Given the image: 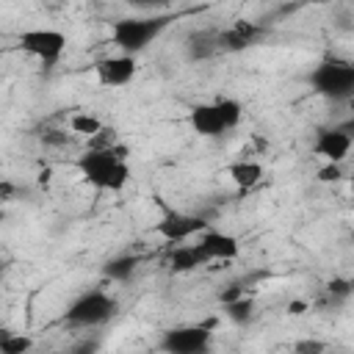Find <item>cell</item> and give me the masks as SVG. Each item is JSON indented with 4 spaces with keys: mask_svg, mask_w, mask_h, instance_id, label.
<instances>
[{
    "mask_svg": "<svg viewBox=\"0 0 354 354\" xmlns=\"http://www.w3.org/2000/svg\"><path fill=\"white\" fill-rule=\"evenodd\" d=\"M11 335H14V329H6V326H0V343H6Z\"/></svg>",
    "mask_w": 354,
    "mask_h": 354,
    "instance_id": "obj_30",
    "label": "cell"
},
{
    "mask_svg": "<svg viewBox=\"0 0 354 354\" xmlns=\"http://www.w3.org/2000/svg\"><path fill=\"white\" fill-rule=\"evenodd\" d=\"M66 141H69L66 130H44L41 133V144H47V147H66Z\"/></svg>",
    "mask_w": 354,
    "mask_h": 354,
    "instance_id": "obj_23",
    "label": "cell"
},
{
    "mask_svg": "<svg viewBox=\"0 0 354 354\" xmlns=\"http://www.w3.org/2000/svg\"><path fill=\"white\" fill-rule=\"evenodd\" d=\"M221 307H224V315L235 324H249L252 315H254V301L249 296H243L238 301H230V304H221Z\"/></svg>",
    "mask_w": 354,
    "mask_h": 354,
    "instance_id": "obj_19",
    "label": "cell"
},
{
    "mask_svg": "<svg viewBox=\"0 0 354 354\" xmlns=\"http://www.w3.org/2000/svg\"><path fill=\"white\" fill-rule=\"evenodd\" d=\"M318 180H321V183H337V180H343L340 163H326V166H321V169H318Z\"/></svg>",
    "mask_w": 354,
    "mask_h": 354,
    "instance_id": "obj_24",
    "label": "cell"
},
{
    "mask_svg": "<svg viewBox=\"0 0 354 354\" xmlns=\"http://www.w3.org/2000/svg\"><path fill=\"white\" fill-rule=\"evenodd\" d=\"M0 221H6V210L3 207H0Z\"/></svg>",
    "mask_w": 354,
    "mask_h": 354,
    "instance_id": "obj_31",
    "label": "cell"
},
{
    "mask_svg": "<svg viewBox=\"0 0 354 354\" xmlns=\"http://www.w3.org/2000/svg\"><path fill=\"white\" fill-rule=\"evenodd\" d=\"M213 105H216V113H218L224 130L238 127V122H241V116H243V108H241L238 100H232V97H218V100H213Z\"/></svg>",
    "mask_w": 354,
    "mask_h": 354,
    "instance_id": "obj_17",
    "label": "cell"
},
{
    "mask_svg": "<svg viewBox=\"0 0 354 354\" xmlns=\"http://www.w3.org/2000/svg\"><path fill=\"white\" fill-rule=\"evenodd\" d=\"M205 230H210V224L202 216L177 213V210H166V216L155 224V235H160L169 243H185L191 238H199Z\"/></svg>",
    "mask_w": 354,
    "mask_h": 354,
    "instance_id": "obj_7",
    "label": "cell"
},
{
    "mask_svg": "<svg viewBox=\"0 0 354 354\" xmlns=\"http://www.w3.org/2000/svg\"><path fill=\"white\" fill-rule=\"evenodd\" d=\"M213 348V332L202 324L194 326H174L160 335V351L163 354H210Z\"/></svg>",
    "mask_w": 354,
    "mask_h": 354,
    "instance_id": "obj_6",
    "label": "cell"
},
{
    "mask_svg": "<svg viewBox=\"0 0 354 354\" xmlns=\"http://www.w3.org/2000/svg\"><path fill=\"white\" fill-rule=\"evenodd\" d=\"M196 246L202 249V254L210 260H235L238 252H241V243L235 235L230 232H221V230H205L199 238H196Z\"/></svg>",
    "mask_w": 354,
    "mask_h": 354,
    "instance_id": "obj_11",
    "label": "cell"
},
{
    "mask_svg": "<svg viewBox=\"0 0 354 354\" xmlns=\"http://www.w3.org/2000/svg\"><path fill=\"white\" fill-rule=\"evenodd\" d=\"M185 53L191 61H207L218 53V44H216V30H194L188 39H185Z\"/></svg>",
    "mask_w": 354,
    "mask_h": 354,
    "instance_id": "obj_15",
    "label": "cell"
},
{
    "mask_svg": "<svg viewBox=\"0 0 354 354\" xmlns=\"http://www.w3.org/2000/svg\"><path fill=\"white\" fill-rule=\"evenodd\" d=\"M97 351H100V340L91 337V340H80V343H75L66 354H97Z\"/></svg>",
    "mask_w": 354,
    "mask_h": 354,
    "instance_id": "obj_26",
    "label": "cell"
},
{
    "mask_svg": "<svg viewBox=\"0 0 354 354\" xmlns=\"http://www.w3.org/2000/svg\"><path fill=\"white\" fill-rule=\"evenodd\" d=\"M205 263H207V257L202 254V249L196 243H183L169 254V268L174 274H188V271H194Z\"/></svg>",
    "mask_w": 354,
    "mask_h": 354,
    "instance_id": "obj_14",
    "label": "cell"
},
{
    "mask_svg": "<svg viewBox=\"0 0 354 354\" xmlns=\"http://www.w3.org/2000/svg\"><path fill=\"white\" fill-rule=\"evenodd\" d=\"M351 279H343V277H335L329 285H326V290L332 293V296H337V299H348L351 296Z\"/></svg>",
    "mask_w": 354,
    "mask_h": 354,
    "instance_id": "obj_22",
    "label": "cell"
},
{
    "mask_svg": "<svg viewBox=\"0 0 354 354\" xmlns=\"http://www.w3.org/2000/svg\"><path fill=\"white\" fill-rule=\"evenodd\" d=\"M136 266H138V257L122 254V257H113V260H108V263L102 266V277H108V279H113V282H127V279L133 277Z\"/></svg>",
    "mask_w": 354,
    "mask_h": 354,
    "instance_id": "obj_16",
    "label": "cell"
},
{
    "mask_svg": "<svg viewBox=\"0 0 354 354\" xmlns=\"http://www.w3.org/2000/svg\"><path fill=\"white\" fill-rule=\"evenodd\" d=\"M188 124H191V130L196 136H205V138H216V136L227 133L224 124H221V119H218V113H216V105L213 102L194 105L191 113H188Z\"/></svg>",
    "mask_w": 354,
    "mask_h": 354,
    "instance_id": "obj_12",
    "label": "cell"
},
{
    "mask_svg": "<svg viewBox=\"0 0 354 354\" xmlns=\"http://www.w3.org/2000/svg\"><path fill=\"white\" fill-rule=\"evenodd\" d=\"M19 50L33 55L36 61H41L44 66H53L61 61L64 50H66V36L55 28H30L19 33Z\"/></svg>",
    "mask_w": 354,
    "mask_h": 354,
    "instance_id": "obj_5",
    "label": "cell"
},
{
    "mask_svg": "<svg viewBox=\"0 0 354 354\" xmlns=\"http://www.w3.org/2000/svg\"><path fill=\"white\" fill-rule=\"evenodd\" d=\"M326 343L318 340V337H304V340H296L293 343V354H326Z\"/></svg>",
    "mask_w": 354,
    "mask_h": 354,
    "instance_id": "obj_21",
    "label": "cell"
},
{
    "mask_svg": "<svg viewBox=\"0 0 354 354\" xmlns=\"http://www.w3.org/2000/svg\"><path fill=\"white\" fill-rule=\"evenodd\" d=\"M75 166L83 183H88L97 191H122L130 180L124 144H113L108 149H88L75 160Z\"/></svg>",
    "mask_w": 354,
    "mask_h": 354,
    "instance_id": "obj_1",
    "label": "cell"
},
{
    "mask_svg": "<svg viewBox=\"0 0 354 354\" xmlns=\"http://www.w3.org/2000/svg\"><path fill=\"white\" fill-rule=\"evenodd\" d=\"M69 130L77 133V136H86V138H94L100 130H102V122L91 113H72L69 116Z\"/></svg>",
    "mask_w": 354,
    "mask_h": 354,
    "instance_id": "obj_18",
    "label": "cell"
},
{
    "mask_svg": "<svg viewBox=\"0 0 354 354\" xmlns=\"http://www.w3.org/2000/svg\"><path fill=\"white\" fill-rule=\"evenodd\" d=\"M313 152L321 155L326 163H343L351 152V133L348 127H329V130H318L315 141H313Z\"/></svg>",
    "mask_w": 354,
    "mask_h": 354,
    "instance_id": "obj_10",
    "label": "cell"
},
{
    "mask_svg": "<svg viewBox=\"0 0 354 354\" xmlns=\"http://www.w3.org/2000/svg\"><path fill=\"white\" fill-rule=\"evenodd\" d=\"M171 25L169 14H152V17H124L111 22V39L122 50V55L136 58L141 50L149 47L166 28Z\"/></svg>",
    "mask_w": 354,
    "mask_h": 354,
    "instance_id": "obj_2",
    "label": "cell"
},
{
    "mask_svg": "<svg viewBox=\"0 0 354 354\" xmlns=\"http://www.w3.org/2000/svg\"><path fill=\"white\" fill-rule=\"evenodd\" d=\"M227 177L241 191H249V188H254L263 180V166L257 160H252V158H241V160H235V163L227 166Z\"/></svg>",
    "mask_w": 354,
    "mask_h": 354,
    "instance_id": "obj_13",
    "label": "cell"
},
{
    "mask_svg": "<svg viewBox=\"0 0 354 354\" xmlns=\"http://www.w3.org/2000/svg\"><path fill=\"white\" fill-rule=\"evenodd\" d=\"M136 69H138L136 58L119 53V55L100 58V61L94 64V77H97V83L105 86V88H119V86H127V83L136 77Z\"/></svg>",
    "mask_w": 354,
    "mask_h": 354,
    "instance_id": "obj_9",
    "label": "cell"
},
{
    "mask_svg": "<svg viewBox=\"0 0 354 354\" xmlns=\"http://www.w3.org/2000/svg\"><path fill=\"white\" fill-rule=\"evenodd\" d=\"M243 296H246V293H243V285H230V288L218 290V301H221V304L238 301V299H243Z\"/></svg>",
    "mask_w": 354,
    "mask_h": 354,
    "instance_id": "obj_25",
    "label": "cell"
},
{
    "mask_svg": "<svg viewBox=\"0 0 354 354\" xmlns=\"http://www.w3.org/2000/svg\"><path fill=\"white\" fill-rule=\"evenodd\" d=\"M30 348H33V337L19 332H14L6 343H0V354H28Z\"/></svg>",
    "mask_w": 354,
    "mask_h": 354,
    "instance_id": "obj_20",
    "label": "cell"
},
{
    "mask_svg": "<svg viewBox=\"0 0 354 354\" xmlns=\"http://www.w3.org/2000/svg\"><path fill=\"white\" fill-rule=\"evenodd\" d=\"M0 282H3V268H0Z\"/></svg>",
    "mask_w": 354,
    "mask_h": 354,
    "instance_id": "obj_32",
    "label": "cell"
},
{
    "mask_svg": "<svg viewBox=\"0 0 354 354\" xmlns=\"http://www.w3.org/2000/svg\"><path fill=\"white\" fill-rule=\"evenodd\" d=\"M50 174H53L50 169H41V171H39V183H41V185H47V183H50Z\"/></svg>",
    "mask_w": 354,
    "mask_h": 354,
    "instance_id": "obj_29",
    "label": "cell"
},
{
    "mask_svg": "<svg viewBox=\"0 0 354 354\" xmlns=\"http://www.w3.org/2000/svg\"><path fill=\"white\" fill-rule=\"evenodd\" d=\"M263 36H266L263 25L249 22V19H238L235 25L216 30V44H218V53H241V50L257 44Z\"/></svg>",
    "mask_w": 354,
    "mask_h": 354,
    "instance_id": "obj_8",
    "label": "cell"
},
{
    "mask_svg": "<svg viewBox=\"0 0 354 354\" xmlns=\"http://www.w3.org/2000/svg\"><path fill=\"white\" fill-rule=\"evenodd\" d=\"M307 310H310V304H307V301H301V299L288 301V315H304Z\"/></svg>",
    "mask_w": 354,
    "mask_h": 354,
    "instance_id": "obj_28",
    "label": "cell"
},
{
    "mask_svg": "<svg viewBox=\"0 0 354 354\" xmlns=\"http://www.w3.org/2000/svg\"><path fill=\"white\" fill-rule=\"evenodd\" d=\"M116 310H119V301L111 293H105V290H88V293H83L80 299H75L66 307L64 321L69 326H86V329L88 326H102V324H108L116 315Z\"/></svg>",
    "mask_w": 354,
    "mask_h": 354,
    "instance_id": "obj_4",
    "label": "cell"
},
{
    "mask_svg": "<svg viewBox=\"0 0 354 354\" xmlns=\"http://www.w3.org/2000/svg\"><path fill=\"white\" fill-rule=\"evenodd\" d=\"M14 196H17V185L8 183V180H0V205L14 202Z\"/></svg>",
    "mask_w": 354,
    "mask_h": 354,
    "instance_id": "obj_27",
    "label": "cell"
},
{
    "mask_svg": "<svg viewBox=\"0 0 354 354\" xmlns=\"http://www.w3.org/2000/svg\"><path fill=\"white\" fill-rule=\"evenodd\" d=\"M310 86L326 100H348L354 94V64L346 58H326L310 72Z\"/></svg>",
    "mask_w": 354,
    "mask_h": 354,
    "instance_id": "obj_3",
    "label": "cell"
}]
</instances>
